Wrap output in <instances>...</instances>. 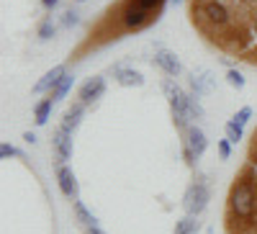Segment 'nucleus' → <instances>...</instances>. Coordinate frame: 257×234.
<instances>
[{
  "mask_svg": "<svg viewBox=\"0 0 257 234\" xmlns=\"http://www.w3.org/2000/svg\"><path fill=\"white\" fill-rule=\"evenodd\" d=\"M252 157H257V132H254V147H252Z\"/></svg>",
  "mask_w": 257,
  "mask_h": 234,
  "instance_id": "473e14b6",
  "label": "nucleus"
},
{
  "mask_svg": "<svg viewBox=\"0 0 257 234\" xmlns=\"http://www.w3.org/2000/svg\"><path fill=\"white\" fill-rule=\"evenodd\" d=\"M85 234H103L98 226H88V231H85Z\"/></svg>",
  "mask_w": 257,
  "mask_h": 234,
  "instance_id": "7c9ffc66",
  "label": "nucleus"
},
{
  "mask_svg": "<svg viewBox=\"0 0 257 234\" xmlns=\"http://www.w3.org/2000/svg\"><path fill=\"white\" fill-rule=\"evenodd\" d=\"M52 147H54V152H57L59 162H67V160L72 157V132L57 126L54 134H52Z\"/></svg>",
  "mask_w": 257,
  "mask_h": 234,
  "instance_id": "1a4fd4ad",
  "label": "nucleus"
},
{
  "mask_svg": "<svg viewBox=\"0 0 257 234\" xmlns=\"http://www.w3.org/2000/svg\"><path fill=\"white\" fill-rule=\"evenodd\" d=\"M155 65H157L167 77H178V75L183 72V65H180L178 54L170 52V49H160V52L155 54Z\"/></svg>",
  "mask_w": 257,
  "mask_h": 234,
  "instance_id": "9d476101",
  "label": "nucleus"
},
{
  "mask_svg": "<svg viewBox=\"0 0 257 234\" xmlns=\"http://www.w3.org/2000/svg\"><path fill=\"white\" fill-rule=\"evenodd\" d=\"M247 36L257 44V11H252L249 18H247Z\"/></svg>",
  "mask_w": 257,
  "mask_h": 234,
  "instance_id": "b1692460",
  "label": "nucleus"
},
{
  "mask_svg": "<svg viewBox=\"0 0 257 234\" xmlns=\"http://www.w3.org/2000/svg\"><path fill=\"white\" fill-rule=\"evenodd\" d=\"M41 6H44L47 11H54V8L59 6V0H41Z\"/></svg>",
  "mask_w": 257,
  "mask_h": 234,
  "instance_id": "c85d7f7f",
  "label": "nucleus"
},
{
  "mask_svg": "<svg viewBox=\"0 0 257 234\" xmlns=\"http://www.w3.org/2000/svg\"><path fill=\"white\" fill-rule=\"evenodd\" d=\"M226 82L231 85V88H237V90H242L247 80H244V75H242L239 70H229V72H226Z\"/></svg>",
  "mask_w": 257,
  "mask_h": 234,
  "instance_id": "4be33fe9",
  "label": "nucleus"
},
{
  "mask_svg": "<svg viewBox=\"0 0 257 234\" xmlns=\"http://www.w3.org/2000/svg\"><path fill=\"white\" fill-rule=\"evenodd\" d=\"M152 18L157 21V16H152V11L142 8V6L137 3V0H132V3H126V6H123V11H121V26H123V29L137 31V29H144Z\"/></svg>",
  "mask_w": 257,
  "mask_h": 234,
  "instance_id": "423d86ee",
  "label": "nucleus"
},
{
  "mask_svg": "<svg viewBox=\"0 0 257 234\" xmlns=\"http://www.w3.org/2000/svg\"><path fill=\"white\" fill-rule=\"evenodd\" d=\"M162 90L170 100V111H173V121L180 132H188V126H190V111H188V100L190 95L180 88V85L175 82V77H167L162 80Z\"/></svg>",
  "mask_w": 257,
  "mask_h": 234,
  "instance_id": "7ed1b4c3",
  "label": "nucleus"
},
{
  "mask_svg": "<svg viewBox=\"0 0 257 234\" xmlns=\"http://www.w3.org/2000/svg\"><path fill=\"white\" fill-rule=\"evenodd\" d=\"M77 24H80V13L72 11V8H70V11H64V16H62V26H64V29H72V26H77Z\"/></svg>",
  "mask_w": 257,
  "mask_h": 234,
  "instance_id": "5701e85b",
  "label": "nucleus"
},
{
  "mask_svg": "<svg viewBox=\"0 0 257 234\" xmlns=\"http://www.w3.org/2000/svg\"><path fill=\"white\" fill-rule=\"evenodd\" d=\"M103 93H105V77H100V75L88 77V80L80 85V103L90 105V103H95L98 98H103Z\"/></svg>",
  "mask_w": 257,
  "mask_h": 234,
  "instance_id": "6e6552de",
  "label": "nucleus"
},
{
  "mask_svg": "<svg viewBox=\"0 0 257 234\" xmlns=\"http://www.w3.org/2000/svg\"><path fill=\"white\" fill-rule=\"evenodd\" d=\"M54 34H57V21H54L52 16H47V18L39 24V41H49Z\"/></svg>",
  "mask_w": 257,
  "mask_h": 234,
  "instance_id": "6ab92c4d",
  "label": "nucleus"
},
{
  "mask_svg": "<svg viewBox=\"0 0 257 234\" xmlns=\"http://www.w3.org/2000/svg\"><path fill=\"white\" fill-rule=\"evenodd\" d=\"M208 201H211V190H208L206 180H196V183H190L188 190H185V196H183V208H185V214L198 216L201 211L208 206Z\"/></svg>",
  "mask_w": 257,
  "mask_h": 234,
  "instance_id": "39448f33",
  "label": "nucleus"
},
{
  "mask_svg": "<svg viewBox=\"0 0 257 234\" xmlns=\"http://www.w3.org/2000/svg\"><path fill=\"white\" fill-rule=\"evenodd\" d=\"M0 157L8 160V157H24V155H21L16 147H11V144H0Z\"/></svg>",
  "mask_w": 257,
  "mask_h": 234,
  "instance_id": "bb28decb",
  "label": "nucleus"
},
{
  "mask_svg": "<svg viewBox=\"0 0 257 234\" xmlns=\"http://www.w3.org/2000/svg\"><path fill=\"white\" fill-rule=\"evenodd\" d=\"M64 75H67V67H64V65H57V67H52L44 77H41L36 85H34V93H52L54 88H57V82L64 77Z\"/></svg>",
  "mask_w": 257,
  "mask_h": 234,
  "instance_id": "ddd939ff",
  "label": "nucleus"
},
{
  "mask_svg": "<svg viewBox=\"0 0 257 234\" xmlns=\"http://www.w3.org/2000/svg\"><path fill=\"white\" fill-rule=\"evenodd\" d=\"M193 18L201 24V29L211 34H226L237 24L231 0H196L193 3Z\"/></svg>",
  "mask_w": 257,
  "mask_h": 234,
  "instance_id": "f257e3e1",
  "label": "nucleus"
},
{
  "mask_svg": "<svg viewBox=\"0 0 257 234\" xmlns=\"http://www.w3.org/2000/svg\"><path fill=\"white\" fill-rule=\"evenodd\" d=\"M216 147H219V157H221V160H229V157H231V142H229V139H219Z\"/></svg>",
  "mask_w": 257,
  "mask_h": 234,
  "instance_id": "a878e982",
  "label": "nucleus"
},
{
  "mask_svg": "<svg viewBox=\"0 0 257 234\" xmlns=\"http://www.w3.org/2000/svg\"><path fill=\"white\" fill-rule=\"evenodd\" d=\"M224 129H226V139L231 142V144H237L242 137H244V126L242 124H237V121H226V126H224Z\"/></svg>",
  "mask_w": 257,
  "mask_h": 234,
  "instance_id": "aec40b11",
  "label": "nucleus"
},
{
  "mask_svg": "<svg viewBox=\"0 0 257 234\" xmlns=\"http://www.w3.org/2000/svg\"><path fill=\"white\" fill-rule=\"evenodd\" d=\"M198 229H201L198 216H190V214H185V219H180V221H178L175 234H198Z\"/></svg>",
  "mask_w": 257,
  "mask_h": 234,
  "instance_id": "f3484780",
  "label": "nucleus"
},
{
  "mask_svg": "<svg viewBox=\"0 0 257 234\" xmlns=\"http://www.w3.org/2000/svg\"><path fill=\"white\" fill-rule=\"evenodd\" d=\"M254 208H257V193H254V185L247 175H242L237 183L231 185L229 190V211L237 219H252L254 216Z\"/></svg>",
  "mask_w": 257,
  "mask_h": 234,
  "instance_id": "f03ea898",
  "label": "nucleus"
},
{
  "mask_svg": "<svg viewBox=\"0 0 257 234\" xmlns=\"http://www.w3.org/2000/svg\"><path fill=\"white\" fill-rule=\"evenodd\" d=\"M244 6H249V8H254V11H257V0H244Z\"/></svg>",
  "mask_w": 257,
  "mask_h": 234,
  "instance_id": "2f4dec72",
  "label": "nucleus"
},
{
  "mask_svg": "<svg viewBox=\"0 0 257 234\" xmlns=\"http://www.w3.org/2000/svg\"><path fill=\"white\" fill-rule=\"evenodd\" d=\"M82 116H85V103H72L67 111H64V116H62V129H67V132H75L77 126H80V121H82Z\"/></svg>",
  "mask_w": 257,
  "mask_h": 234,
  "instance_id": "4468645a",
  "label": "nucleus"
},
{
  "mask_svg": "<svg viewBox=\"0 0 257 234\" xmlns=\"http://www.w3.org/2000/svg\"><path fill=\"white\" fill-rule=\"evenodd\" d=\"M188 111H190V121L203 119V105H201V100H198L196 95H190V100H188Z\"/></svg>",
  "mask_w": 257,
  "mask_h": 234,
  "instance_id": "412c9836",
  "label": "nucleus"
},
{
  "mask_svg": "<svg viewBox=\"0 0 257 234\" xmlns=\"http://www.w3.org/2000/svg\"><path fill=\"white\" fill-rule=\"evenodd\" d=\"M52 108H54V100L52 98H44V100H39L34 105V116H36V124L39 126H44L52 119Z\"/></svg>",
  "mask_w": 257,
  "mask_h": 234,
  "instance_id": "2eb2a0df",
  "label": "nucleus"
},
{
  "mask_svg": "<svg viewBox=\"0 0 257 234\" xmlns=\"http://www.w3.org/2000/svg\"><path fill=\"white\" fill-rule=\"evenodd\" d=\"M113 77H116V82H118V85H123V88H142V85H144L142 72H137L134 67L113 65Z\"/></svg>",
  "mask_w": 257,
  "mask_h": 234,
  "instance_id": "9b49d317",
  "label": "nucleus"
},
{
  "mask_svg": "<svg viewBox=\"0 0 257 234\" xmlns=\"http://www.w3.org/2000/svg\"><path fill=\"white\" fill-rule=\"evenodd\" d=\"M72 85H75V75L72 72H67V75H64L59 82H57V88L52 90V100L57 103V100H62L64 95H67L70 90H72Z\"/></svg>",
  "mask_w": 257,
  "mask_h": 234,
  "instance_id": "dca6fc26",
  "label": "nucleus"
},
{
  "mask_svg": "<svg viewBox=\"0 0 257 234\" xmlns=\"http://www.w3.org/2000/svg\"><path fill=\"white\" fill-rule=\"evenodd\" d=\"M137 3H139L142 8H147V11H160V8L165 6V0H137Z\"/></svg>",
  "mask_w": 257,
  "mask_h": 234,
  "instance_id": "cd10ccee",
  "label": "nucleus"
},
{
  "mask_svg": "<svg viewBox=\"0 0 257 234\" xmlns=\"http://www.w3.org/2000/svg\"><path fill=\"white\" fill-rule=\"evenodd\" d=\"M72 206H75L77 221H80L82 226H95V219H93V214H90V211H88V206H85L80 198H77V201H72Z\"/></svg>",
  "mask_w": 257,
  "mask_h": 234,
  "instance_id": "a211bd4d",
  "label": "nucleus"
},
{
  "mask_svg": "<svg viewBox=\"0 0 257 234\" xmlns=\"http://www.w3.org/2000/svg\"><path fill=\"white\" fill-rule=\"evenodd\" d=\"M206 147H208L206 134L198 129L196 124H190L188 132H183V155H185L188 165H196L206 155Z\"/></svg>",
  "mask_w": 257,
  "mask_h": 234,
  "instance_id": "20e7f679",
  "label": "nucleus"
},
{
  "mask_svg": "<svg viewBox=\"0 0 257 234\" xmlns=\"http://www.w3.org/2000/svg\"><path fill=\"white\" fill-rule=\"evenodd\" d=\"M173 3H175V6H180V3H183V0H173Z\"/></svg>",
  "mask_w": 257,
  "mask_h": 234,
  "instance_id": "f704fd0d",
  "label": "nucleus"
},
{
  "mask_svg": "<svg viewBox=\"0 0 257 234\" xmlns=\"http://www.w3.org/2000/svg\"><path fill=\"white\" fill-rule=\"evenodd\" d=\"M24 139H26L29 144H34V142H36V134H31V132H26V134H24Z\"/></svg>",
  "mask_w": 257,
  "mask_h": 234,
  "instance_id": "c756f323",
  "label": "nucleus"
},
{
  "mask_svg": "<svg viewBox=\"0 0 257 234\" xmlns=\"http://www.w3.org/2000/svg\"><path fill=\"white\" fill-rule=\"evenodd\" d=\"M249 119H252V108H249V105H244V108H239L237 113H234V121H237V124H242V126H244Z\"/></svg>",
  "mask_w": 257,
  "mask_h": 234,
  "instance_id": "393cba45",
  "label": "nucleus"
},
{
  "mask_svg": "<svg viewBox=\"0 0 257 234\" xmlns=\"http://www.w3.org/2000/svg\"><path fill=\"white\" fill-rule=\"evenodd\" d=\"M57 183H59V190L67 198L77 201V193H80V185H77V178L72 173V167L67 162H59L57 165Z\"/></svg>",
  "mask_w": 257,
  "mask_h": 234,
  "instance_id": "0eeeda50",
  "label": "nucleus"
},
{
  "mask_svg": "<svg viewBox=\"0 0 257 234\" xmlns=\"http://www.w3.org/2000/svg\"><path fill=\"white\" fill-rule=\"evenodd\" d=\"M213 88V77L208 70H193L190 72V90L196 98H203L206 93H211Z\"/></svg>",
  "mask_w": 257,
  "mask_h": 234,
  "instance_id": "f8f14e48",
  "label": "nucleus"
},
{
  "mask_svg": "<svg viewBox=\"0 0 257 234\" xmlns=\"http://www.w3.org/2000/svg\"><path fill=\"white\" fill-rule=\"evenodd\" d=\"M77 3H85V0H77Z\"/></svg>",
  "mask_w": 257,
  "mask_h": 234,
  "instance_id": "c9c22d12",
  "label": "nucleus"
},
{
  "mask_svg": "<svg viewBox=\"0 0 257 234\" xmlns=\"http://www.w3.org/2000/svg\"><path fill=\"white\" fill-rule=\"evenodd\" d=\"M231 3H234V6H239V3H244V0H231Z\"/></svg>",
  "mask_w": 257,
  "mask_h": 234,
  "instance_id": "72a5a7b5",
  "label": "nucleus"
}]
</instances>
